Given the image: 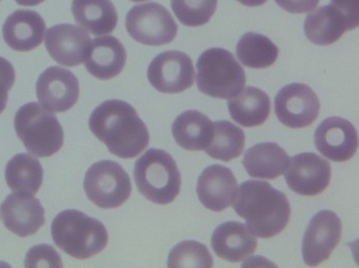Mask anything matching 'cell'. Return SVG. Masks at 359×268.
I'll list each match as a JSON object with an SVG mask.
<instances>
[{
  "mask_svg": "<svg viewBox=\"0 0 359 268\" xmlns=\"http://www.w3.org/2000/svg\"><path fill=\"white\" fill-rule=\"evenodd\" d=\"M237 1L241 2L243 6L256 8V6H263L268 0H237Z\"/></svg>",
  "mask_w": 359,
  "mask_h": 268,
  "instance_id": "35",
  "label": "cell"
},
{
  "mask_svg": "<svg viewBox=\"0 0 359 268\" xmlns=\"http://www.w3.org/2000/svg\"><path fill=\"white\" fill-rule=\"evenodd\" d=\"M15 129L30 154L43 158L59 152L64 132L55 114L39 103L26 104L15 113Z\"/></svg>",
  "mask_w": 359,
  "mask_h": 268,
  "instance_id": "5",
  "label": "cell"
},
{
  "mask_svg": "<svg viewBox=\"0 0 359 268\" xmlns=\"http://www.w3.org/2000/svg\"><path fill=\"white\" fill-rule=\"evenodd\" d=\"M147 76L153 87L158 92L181 94L194 85V63L185 52L168 50L153 59Z\"/></svg>",
  "mask_w": 359,
  "mask_h": 268,
  "instance_id": "11",
  "label": "cell"
},
{
  "mask_svg": "<svg viewBox=\"0 0 359 268\" xmlns=\"http://www.w3.org/2000/svg\"><path fill=\"white\" fill-rule=\"evenodd\" d=\"M134 178L140 194L157 205L172 203L181 190L178 165L163 150L150 148L140 157L135 163Z\"/></svg>",
  "mask_w": 359,
  "mask_h": 268,
  "instance_id": "4",
  "label": "cell"
},
{
  "mask_svg": "<svg viewBox=\"0 0 359 268\" xmlns=\"http://www.w3.org/2000/svg\"><path fill=\"white\" fill-rule=\"evenodd\" d=\"M88 126L111 154L121 159L135 158L149 145L147 126L126 101H104L93 111Z\"/></svg>",
  "mask_w": 359,
  "mask_h": 268,
  "instance_id": "1",
  "label": "cell"
},
{
  "mask_svg": "<svg viewBox=\"0 0 359 268\" xmlns=\"http://www.w3.org/2000/svg\"><path fill=\"white\" fill-rule=\"evenodd\" d=\"M319 153L334 162L350 160L358 148V134L351 122L331 117L321 122L314 134Z\"/></svg>",
  "mask_w": 359,
  "mask_h": 268,
  "instance_id": "14",
  "label": "cell"
},
{
  "mask_svg": "<svg viewBox=\"0 0 359 268\" xmlns=\"http://www.w3.org/2000/svg\"><path fill=\"white\" fill-rule=\"evenodd\" d=\"M232 206L257 238H273L289 225L290 205L287 197L266 181L241 183Z\"/></svg>",
  "mask_w": 359,
  "mask_h": 268,
  "instance_id": "2",
  "label": "cell"
},
{
  "mask_svg": "<svg viewBox=\"0 0 359 268\" xmlns=\"http://www.w3.org/2000/svg\"><path fill=\"white\" fill-rule=\"evenodd\" d=\"M292 192L304 197L321 194L332 178L331 164L316 153H302L292 157L285 174Z\"/></svg>",
  "mask_w": 359,
  "mask_h": 268,
  "instance_id": "12",
  "label": "cell"
},
{
  "mask_svg": "<svg viewBox=\"0 0 359 268\" xmlns=\"http://www.w3.org/2000/svg\"><path fill=\"white\" fill-rule=\"evenodd\" d=\"M71 10L77 25L95 36L112 33L118 22L111 0H73Z\"/></svg>",
  "mask_w": 359,
  "mask_h": 268,
  "instance_id": "23",
  "label": "cell"
},
{
  "mask_svg": "<svg viewBox=\"0 0 359 268\" xmlns=\"http://www.w3.org/2000/svg\"><path fill=\"white\" fill-rule=\"evenodd\" d=\"M289 162V155L280 146L261 143L245 152L243 164L250 177L273 181L285 174Z\"/></svg>",
  "mask_w": 359,
  "mask_h": 268,
  "instance_id": "21",
  "label": "cell"
},
{
  "mask_svg": "<svg viewBox=\"0 0 359 268\" xmlns=\"http://www.w3.org/2000/svg\"><path fill=\"white\" fill-rule=\"evenodd\" d=\"M172 12L183 25L199 27L210 22L218 0H170Z\"/></svg>",
  "mask_w": 359,
  "mask_h": 268,
  "instance_id": "30",
  "label": "cell"
},
{
  "mask_svg": "<svg viewBox=\"0 0 359 268\" xmlns=\"http://www.w3.org/2000/svg\"><path fill=\"white\" fill-rule=\"evenodd\" d=\"M130 1L141 2V1H146V0H130Z\"/></svg>",
  "mask_w": 359,
  "mask_h": 268,
  "instance_id": "37",
  "label": "cell"
},
{
  "mask_svg": "<svg viewBox=\"0 0 359 268\" xmlns=\"http://www.w3.org/2000/svg\"><path fill=\"white\" fill-rule=\"evenodd\" d=\"M342 238V221L330 210L314 215L303 239V259L308 267H318L330 258Z\"/></svg>",
  "mask_w": 359,
  "mask_h": 268,
  "instance_id": "10",
  "label": "cell"
},
{
  "mask_svg": "<svg viewBox=\"0 0 359 268\" xmlns=\"http://www.w3.org/2000/svg\"><path fill=\"white\" fill-rule=\"evenodd\" d=\"M238 185L233 172L222 165L205 168L197 181V196L208 210L221 212L233 204Z\"/></svg>",
  "mask_w": 359,
  "mask_h": 268,
  "instance_id": "17",
  "label": "cell"
},
{
  "mask_svg": "<svg viewBox=\"0 0 359 268\" xmlns=\"http://www.w3.org/2000/svg\"><path fill=\"white\" fill-rule=\"evenodd\" d=\"M6 43L15 52H30L43 41L46 33L44 20L39 13L18 10L8 15L2 28Z\"/></svg>",
  "mask_w": 359,
  "mask_h": 268,
  "instance_id": "18",
  "label": "cell"
},
{
  "mask_svg": "<svg viewBox=\"0 0 359 268\" xmlns=\"http://www.w3.org/2000/svg\"><path fill=\"white\" fill-rule=\"evenodd\" d=\"M15 81L14 66L4 57H0V114L6 107L8 92L12 90Z\"/></svg>",
  "mask_w": 359,
  "mask_h": 268,
  "instance_id": "32",
  "label": "cell"
},
{
  "mask_svg": "<svg viewBox=\"0 0 359 268\" xmlns=\"http://www.w3.org/2000/svg\"><path fill=\"white\" fill-rule=\"evenodd\" d=\"M6 181L13 192L34 196L43 181L41 162L27 153L15 155L6 165Z\"/></svg>",
  "mask_w": 359,
  "mask_h": 268,
  "instance_id": "26",
  "label": "cell"
},
{
  "mask_svg": "<svg viewBox=\"0 0 359 268\" xmlns=\"http://www.w3.org/2000/svg\"><path fill=\"white\" fill-rule=\"evenodd\" d=\"M227 106L232 119L243 127L262 125L271 112V101L268 94L252 86L243 88L228 99Z\"/></svg>",
  "mask_w": 359,
  "mask_h": 268,
  "instance_id": "22",
  "label": "cell"
},
{
  "mask_svg": "<svg viewBox=\"0 0 359 268\" xmlns=\"http://www.w3.org/2000/svg\"><path fill=\"white\" fill-rule=\"evenodd\" d=\"M44 0H15L18 4L23 6H35L42 3Z\"/></svg>",
  "mask_w": 359,
  "mask_h": 268,
  "instance_id": "36",
  "label": "cell"
},
{
  "mask_svg": "<svg viewBox=\"0 0 359 268\" xmlns=\"http://www.w3.org/2000/svg\"><path fill=\"white\" fill-rule=\"evenodd\" d=\"M25 267H62L61 257L50 245H39L31 248L26 254Z\"/></svg>",
  "mask_w": 359,
  "mask_h": 268,
  "instance_id": "31",
  "label": "cell"
},
{
  "mask_svg": "<svg viewBox=\"0 0 359 268\" xmlns=\"http://www.w3.org/2000/svg\"><path fill=\"white\" fill-rule=\"evenodd\" d=\"M236 55L245 67L265 69L276 63L279 50L268 37L259 33L249 32L239 39Z\"/></svg>",
  "mask_w": 359,
  "mask_h": 268,
  "instance_id": "27",
  "label": "cell"
},
{
  "mask_svg": "<svg viewBox=\"0 0 359 268\" xmlns=\"http://www.w3.org/2000/svg\"><path fill=\"white\" fill-rule=\"evenodd\" d=\"M331 6L344 15L349 31L358 27L359 0H332Z\"/></svg>",
  "mask_w": 359,
  "mask_h": 268,
  "instance_id": "33",
  "label": "cell"
},
{
  "mask_svg": "<svg viewBox=\"0 0 359 268\" xmlns=\"http://www.w3.org/2000/svg\"><path fill=\"white\" fill-rule=\"evenodd\" d=\"M172 132L176 143L184 150H205L214 135V122L199 111H186L177 117Z\"/></svg>",
  "mask_w": 359,
  "mask_h": 268,
  "instance_id": "24",
  "label": "cell"
},
{
  "mask_svg": "<svg viewBox=\"0 0 359 268\" xmlns=\"http://www.w3.org/2000/svg\"><path fill=\"white\" fill-rule=\"evenodd\" d=\"M36 95L44 108L55 113L67 112L79 99V82L67 69L55 66L42 72L36 82Z\"/></svg>",
  "mask_w": 359,
  "mask_h": 268,
  "instance_id": "13",
  "label": "cell"
},
{
  "mask_svg": "<svg viewBox=\"0 0 359 268\" xmlns=\"http://www.w3.org/2000/svg\"><path fill=\"white\" fill-rule=\"evenodd\" d=\"M168 267L210 268L214 267V259L207 246L196 241H184L170 252Z\"/></svg>",
  "mask_w": 359,
  "mask_h": 268,
  "instance_id": "29",
  "label": "cell"
},
{
  "mask_svg": "<svg viewBox=\"0 0 359 268\" xmlns=\"http://www.w3.org/2000/svg\"><path fill=\"white\" fill-rule=\"evenodd\" d=\"M245 135L238 126L227 120L214 122V135L205 152L212 159L229 162L238 158L245 148Z\"/></svg>",
  "mask_w": 359,
  "mask_h": 268,
  "instance_id": "28",
  "label": "cell"
},
{
  "mask_svg": "<svg viewBox=\"0 0 359 268\" xmlns=\"http://www.w3.org/2000/svg\"><path fill=\"white\" fill-rule=\"evenodd\" d=\"M349 31L344 15L334 6H323L312 10L306 17V37L316 45H331Z\"/></svg>",
  "mask_w": 359,
  "mask_h": 268,
  "instance_id": "25",
  "label": "cell"
},
{
  "mask_svg": "<svg viewBox=\"0 0 359 268\" xmlns=\"http://www.w3.org/2000/svg\"><path fill=\"white\" fill-rule=\"evenodd\" d=\"M196 84L203 94L229 99L238 94L247 82L245 70L233 54L224 48H210L197 59Z\"/></svg>",
  "mask_w": 359,
  "mask_h": 268,
  "instance_id": "6",
  "label": "cell"
},
{
  "mask_svg": "<svg viewBox=\"0 0 359 268\" xmlns=\"http://www.w3.org/2000/svg\"><path fill=\"white\" fill-rule=\"evenodd\" d=\"M52 237L57 248L79 260L101 253L108 244L105 225L75 209L64 210L55 217Z\"/></svg>",
  "mask_w": 359,
  "mask_h": 268,
  "instance_id": "3",
  "label": "cell"
},
{
  "mask_svg": "<svg viewBox=\"0 0 359 268\" xmlns=\"http://www.w3.org/2000/svg\"><path fill=\"white\" fill-rule=\"evenodd\" d=\"M277 119L289 128H305L316 122L320 101L311 87L292 83L279 90L274 99Z\"/></svg>",
  "mask_w": 359,
  "mask_h": 268,
  "instance_id": "9",
  "label": "cell"
},
{
  "mask_svg": "<svg viewBox=\"0 0 359 268\" xmlns=\"http://www.w3.org/2000/svg\"><path fill=\"white\" fill-rule=\"evenodd\" d=\"M320 0H276L277 4L290 14H304L313 10Z\"/></svg>",
  "mask_w": 359,
  "mask_h": 268,
  "instance_id": "34",
  "label": "cell"
},
{
  "mask_svg": "<svg viewBox=\"0 0 359 268\" xmlns=\"http://www.w3.org/2000/svg\"><path fill=\"white\" fill-rule=\"evenodd\" d=\"M83 188L90 202L102 209L121 207L132 194V183L121 164L104 160L88 168Z\"/></svg>",
  "mask_w": 359,
  "mask_h": 268,
  "instance_id": "7",
  "label": "cell"
},
{
  "mask_svg": "<svg viewBox=\"0 0 359 268\" xmlns=\"http://www.w3.org/2000/svg\"><path fill=\"white\" fill-rule=\"evenodd\" d=\"M212 250L228 262H241L256 252L258 240L247 225L237 221L222 223L212 234Z\"/></svg>",
  "mask_w": 359,
  "mask_h": 268,
  "instance_id": "19",
  "label": "cell"
},
{
  "mask_svg": "<svg viewBox=\"0 0 359 268\" xmlns=\"http://www.w3.org/2000/svg\"><path fill=\"white\" fill-rule=\"evenodd\" d=\"M126 28L133 39L148 46L170 43L178 33V25L172 14L156 2L132 8L126 15Z\"/></svg>",
  "mask_w": 359,
  "mask_h": 268,
  "instance_id": "8",
  "label": "cell"
},
{
  "mask_svg": "<svg viewBox=\"0 0 359 268\" xmlns=\"http://www.w3.org/2000/svg\"><path fill=\"white\" fill-rule=\"evenodd\" d=\"M126 63L123 44L116 37L102 36L90 42L84 66L90 75L100 80H110L123 72Z\"/></svg>",
  "mask_w": 359,
  "mask_h": 268,
  "instance_id": "20",
  "label": "cell"
},
{
  "mask_svg": "<svg viewBox=\"0 0 359 268\" xmlns=\"http://www.w3.org/2000/svg\"><path fill=\"white\" fill-rule=\"evenodd\" d=\"M0 217L8 230L21 238L36 234L46 223L41 201L25 192L8 195L0 206Z\"/></svg>",
  "mask_w": 359,
  "mask_h": 268,
  "instance_id": "16",
  "label": "cell"
},
{
  "mask_svg": "<svg viewBox=\"0 0 359 268\" xmlns=\"http://www.w3.org/2000/svg\"><path fill=\"white\" fill-rule=\"evenodd\" d=\"M46 48L57 64L67 67H76L84 63L90 52V35L71 24H59L46 33Z\"/></svg>",
  "mask_w": 359,
  "mask_h": 268,
  "instance_id": "15",
  "label": "cell"
}]
</instances>
